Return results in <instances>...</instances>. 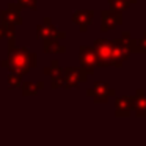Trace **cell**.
I'll return each instance as SVG.
<instances>
[{"label":"cell","instance_id":"ba28073f","mask_svg":"<svg viewBox=\"0 0 146 146\" xmlns=\"http://www.w3.org/2000/svg\"><path fill=\"white\" fill-rule=\"evenodd\" d=\"M80 66L88 74L94 72L96 66H99V60H98V55H96L94 49L86 47V46L80 47Z\"/></svg>","mask_w":146,"mask_h":146},{"label":"cell","instance_id":"7c38bea8","mask_svg":"<svg viewBox=\"0 0 146 146\" xmlns=\"http://www.w3.org/2000/svg\"><path fill=\"white\" fill-rule=\"evenodd\" d=\"M115 107H116V110H115L116 116H129L130 111L133 110V98H118L115 102Z\"/></svg>","mask_w":146,"mask_h":146},{"label":"cell","instance_id":"2e32d148","mask_svg":"<svg viewBox=\"0 0 146 146\" xmlns=\"http://www.w3.org/2000/svg\"><path fill=\"white\" fill-rule=\"evenodd\" d=\"M22 76H19V74L11 72L8 76V86L10 88H22Z\"/></svg>","mask_w":146,"mask_h":146},{"label":"cell","instance_id":"6da1fadb","mask_svg":"<svg viewBox=\"0 0 146 146\" xmlns=\"http://www.w3.org/2000/svg\"><path fill=\"white\" fill-rule=\"evenodd\" d=\"M0 66L10 68L11 72L24 76L32 68L36 66V54L30 52L29 49H14V50L8 52V60H3L0 63Z\"/></svg>","mask_w":146,"mask_h":146},{"label":"cell","instance_id":"277c9868","mask_svg":"<svg viewBox=\"0 0 146 146\" xmlns=\"http://www.w3.org/2000/svg\"><path fill=\"white\" fill-rule=\"evenodd\" d=\"M63 77H64V86L66 88H74V86H79V83L85 82L88 72L80 68H64L63 69Z\"/></svg>","mask_w":146,"mask_h":146},{"label":"cell","instance_id":"44dd1931","mask_svg":"<svg viewBox=\"0 0 146 146\" xmlns=\"http://www.w3.org/2000/svg\"><path fill=\"white\" fill-rule=\"evenodd\" d=\"M126 2H129V3H135V0H126Z\"/></svg>","mask_w":146,"mask_h":146},{"label":"cell","instance_id":"ffe728a7","mask_svg":"<svg viewBox=\"0 0 146 146\" xmlns=\"http://www.w3.org/2000/svg\"><path fill=\"white\" fill-rule=\"evenodd\" d=\"M7 35H8V27L5 24H0V39L7 38Z\"/></svg>","mask_w":146,"mask_h":146},{"label":"cell","instance_id":"9c48e42d","mask_svg":"<svg viewBox=\"0 0 146 146\" xmlns=\"http://www.w3.org/2000/svg\"><path fill=\"white\" fill-rule=\"evenodd\" d=\"M101 16H102V24H101L102 32L113 30L115 27H118V25L123 24V16H121L119 11L105 10V11H102V13H101Z\"/></svg>","mask_w":146,"mask_h":146},{"label":"cell","instance_id":"52a82bcc","mask_svg":"<svg viewBox=\"0 0 146 146\" xmlns=\"http://www.w3.org/2000/svg\"><path fill=\"white\" fill-rule=\"evenodd\" d=\"M36 36H38L39 39H42V41H47V39H61L66 35H64L63 32H58V30L52 25L50 17H46L44 22L36 27Z\"/></svg>","mask_w":146,"mask_h":146},{"label":"cell","instance_id":"ac0fdd59","mask_svg":"<svg viewBox=\"0 0 146 146\" xmlns=\"http://www.w3.org/2000/svg\"><path fill=\"white\" fill-rule=\"evenodd\" d=\"M24 8H29V10H35L36 11V0H17Z\"/></svg>","mask_w":146,"mask_h":146},{"label":"cell","instance_id":"7a4b0ae2","mask_svg":"<svg viewBox=\"0 0 146 146\" xmlns=\"http://www.w3.org/2000/svg\"><path fill=\"white\" fill-rule=\"evenodd\" d=\"M130 35L129 32H123V38L119 39H115L113 41V52H111V64L113 66L121 68L123 63L129 58L130 52Z\"/></svg>","mask_w":146,"mask_h":146},{"label":"cell","instance_id":"9a60e30c","mask_svg":"<svg viewBox=\"0 0 146 146\" xmlns=\"http://www.w3.org/2000/svg\"><path fill=\"white\" fill-rule=\"evenodd\" d=\"M42 86H44L42 82H38L36 85L32 82H25V83H22V93H24V96H33V94H36L38 90H41Z\"/></svg>","mask_w":146,"mask_h":146},{"label":"cell","instance_id":"5bb4252c","mask_svg":"<svg viewBox=\"0 0 146 146\" xmlns=\"http://www.w3.org/2000/svg\"><path fill=\"white\" fill-rule=\"evenodd\" d=\"M66 49L63 46H58L57 39H47L44 41V52L46 54H63Z\"/></svg>","mask_w":146,"mask_h":146},{"label":"cell","instance_id":"8992f818","mask_svg":"<svg viewBox=\"0 0 146 146\" xmlns=\"http://www.w3.org/2000/svg\"><path fill=\"white\" fill-rule=\"evenodd\" d=\"M21 8L22 5L17 2V3H10L8 10L2 11L0 13V17H2V24L5 25H11V27H16V25H22V16H21Z\"/></svg>","mask_w":146,"mask_h":146},{"label":"cell","instance_id":"3957f363","mask_svg":"<svg viewBox=\"0 0 146 146\" xmlns=\"http://www.w3.org/2000/svg\"><path fill=\"white\" fill-rule=\"evenodd\" d=\"M94 49L96 55L99 60V66H108L111 64V52H113V41L105 38H99L94 41Z\"/></svg>","mask_w":146,"mask_h":146},{"label":"cell","instance_id":"5b68a950","mask_svg":"<svg viewBox=\"0 0 146 146\" xmlns=\"http://www.w3.org/2000/svg\"><path fill=\"white\" fill-rule=\"evenodd\" d=\"M86 94L90 98H93V101L96 104H102V102H107L110 96L115 94V90H111L107 83L104 82H96L93 88H88L86 90Z\"/></svg>","mask_w":146,"mask_h":146},{"label":"cell","instance_id":"e0dca14e","mask_svg":"<svg viewBox=\"0 0 146 146\" xmlns=\"http://www.w3.org/2000/svg\"><path fill=\"white\" fill-rule=\"evenodd\" d=\"M108 5L111 7V10L123 13L124 10H127V8H129L130 3H129V2H126V0H108Z\"/></svg>","mask_w":146,"mask_h":146},{"label":"cell","instance_id":"d6986e66","mask_svg":"<svg viewBox=\"0 0 146 146\" xmlns=\"http://www.w3.org/2000/svg\"><path fill=\"white\" fill-rule=\"evenodd\" d=\"M137 52H145L146 54V33L143 35L141 39L137 41Z\"/></svg>","mask_w":146,"mask_h":146},{"label":"cell","instance_id":"4fadbf2b","mask_svg":"<svg viewBox=\"0 0 146 146\" xmlns=\"http://www.w3.org/2000/svg\"><path fill=\"white\" fill-rule=\"evenodd\" d=\"M133 110L137 116H146V96L143 90H137V96H133Z\"/></svg>","mask_w":146,"mask_h":146},{"label":"cell","instance_id":"8fae6325","mask_svg":"<svg viewBox=\"0 0 146 146\" xmlns=\"http://www.w3.org/2000/svg\"><path fill=\"white\" fill-rule=\"evenodd\" d=\"M94 17V11L93 10H82V11H76L72 14V22L79 27L82 32H86V29L90 27V24L93 22Z\"/></svg>","mask_w":146,"mask_h":146},{"label":"cell","instance_id":"30bf717a","mask_svg":"<svg viewBox=\"0 0 146 146\" xmlns=\"http://www.w3.org/2000/svg\"><path fill=\"white\" fill-rule=\"evenodd\" d=\"M44 74L50 76V86L52 90H57L60 86H64V77H63V69L58 66V61H52L50 68H46Z\"/></svg>","mask_w":146,"mask_h":146}]
</instances>
